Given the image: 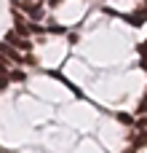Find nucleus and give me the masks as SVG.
I'll return each instance as SVG.
<instances>
[{
    "label": "nucleus",
    "mask_w": 147,
    "mask_h": 153,
    "mask_svg": "<svg viewBox=\"0 0 147 153\" xmlns=\"http://www.w3.org/2000/svg\"><path fill=\"white\" fill-rule=\"evenodd\" d=\"M3 70H5V62H3V59H0V73H3Z\"/></svg>",
    "instance_id": "obj_2"
},
{
    "label": "nucleus",
    "mask_w": 147,
    "mask_h": 153,
    "mask_svg": "<svg viewBox=\"0 0 147 153\" xmlns=\"http://www.w3.org/2000/svg\"><path fill=\"white\" fill-rule=\"evenodd\" d=\"M5 83H8V81H5V78H0V89H5Z\"/></svg>",
    "instance_id": "obj_1"
}]
</instances>
